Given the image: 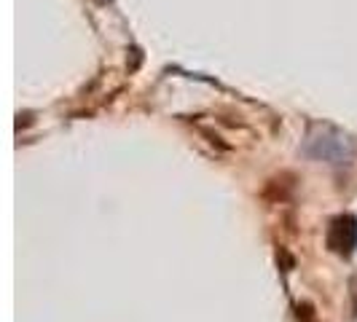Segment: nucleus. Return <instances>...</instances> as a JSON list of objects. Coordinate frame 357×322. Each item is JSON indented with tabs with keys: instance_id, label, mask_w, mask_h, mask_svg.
I'll return each mask as SVG.
<instances>
[{
	"instance_id": "obj_2",
	"label": "nucleus",
	"mask_w": 357,
	"mask_h": 322,
	"mask_svg": "<svg viewBox=\"0 0 357 322\" xmlns=\"http://www.w3.org/2000/svg\"><path fill=\"white\" fill-rule=\"evenodd\" d=\"M328 247L339 255H349L357 247V220L352 215H339L328 229Z\"/></svg>"
},
{
	"instance_id": "obj_1",
	"label": "nucleus",
	"mask_w": 357,
	"mask_h": 322,
	"mask_svg": "<svg viewBox=\"0 0 357 322\" xmlns=\"http://www.w3.org/2000/svg\"><path fill=\"white\" fill-rule=\"evenodd\" d=\"M306 151L314 159L331 161V164H349V159H352L349 140L336 135V132H331V129H322L317 135H312L309 143H306Z\"/></svg>"
}]
</instances>
